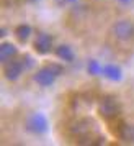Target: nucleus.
Returning a JSON list of instances; mask_svg holds the SVG:
<instances>
[{
    "label": "nucleus",
    "instance_id": "f257e3e1",
    "mask_svg": "<svg viewBox=\"0 0 134 146\" xmlns=\"http://www.w3.org/2000/svg\"><path fill=\"white\" fill-rule=\"evenodd\" d=\"M110 33L116 41L126 43L134 38V21L131 20H116L110 28Z\"/></svg>",
    "mask_w": 134,
    "mask_h": 146
},
{
    "label": "nucleus",
    "instance_id": "f03ea898",
    "mask_svg": "<svg viewBox=\"0 0 134 146\" xmlns=\"http://www.w3.org/2000/svg\"><path fill=\"white\" fill-rule=\"evenodd\" d=\"M25 128L33 135H44L47 131V128H49V123H47V118L43 113L33 112L25 120Z\"/></svg>",
    "mask_w": 134,
    "mask_h": 146
},
{
    "label": "nucleus",
    "instance_id": "7ed1b4c3",
    "mask_svg": "<svg viewBox=\"0 0 134 146\" xmlns=\"http://www.w3.org/2000/svg\"><path fill=\"white\" fill-rule=\"evenodd\" d=\"M98 113H100L105 120H113L120 115V104L116 102L114 97L106 95V97H103V99L100 100V104H98Z\"/></svg>",
    "mask_w": 134,
    "mask_h": 146
},
{
    "label": "nucleus",
    "instance_id": "20e7f679",
    "mask_svg": "<svg viewBox=\"0 0 134 146\" xmlns=\"http://www.w3.org/2000/svg\"><path fill=\"white\" fill-rule=\"evenodd\" d=\"M92 130H93V121H90L87 118H82V120H77L75 123H72L70 135L79 139H83V138H87V136H90Z\"/></svg>",
    "mask_w": 134,
    "mask_h": 146
},
{
    "label": "nucleus",
    "instance_id": "39448f33",
    "mask_svg": "<svg viewBox=\"0 0 134 146\" xmlns=\"http://www.w3.org/2000/svg\"><path fill=\"white\" fill-rule=\"evenodd\" d=\"M23 71H25V66L21 61L12 59L3 64V76L7 80H16L23 74Z\"/></svg>",
    "mask_w": 134,
    "mask_h": 146
},
{
    "label": "nucleus",
    "instance_id": "423d86ee",
    "mask_svg": "<svg viewBox=\"0 0 134 146\" xmlns=\"http://www.w3.org/2000/svg\"><path fill=\"white\" fill-rule=\"evenodd\" d=\"M33 48H34V51L39 53V54L51 53L53 51V38L47 33H39L33 43Z\"/></svg>",
    "mask_w": 134,
    "mask_h": 146
},
{
    "label": "nucleus",
    "instance_id": "0eeeda50",
    "mask_svg": "<svg viewBox=\"0 0 134 146\" xmlns=\"http://www.w3.org/2000/svg\"><path fill=\"white\" fill-rule=\"evenodd\" d=\"M56 74L49 69V66H44L41 67L38 72L34 74V80H36V84H39L41 87H49L54 84V80H56Z\"/></svg>",
    "mask_w": 134,
    "mask_h": 146
},
{
    "label": "nucleus",
    "instance_id": "6e6552de",
    "mask_svg": "<svg viewBox=\"0 0 134 146\" xmlns=\"http://www.w3.org/2000/svg\"><path fill=\"white\" fill-rule=\"evenodd\" d=\"M16 53H18V49H16V46L13 43H7V41L2 43L0 44V62L5 64L8 61H12L16 56Z\"/></svg>",
    "mask_w": 134,
    "mask_h": 146
},
{
    "label": "nucleus",
    "instance_id": "1a4fd4ad",
    "mask_svg": "<svg viewBox=\"0 0 134 146\" xmlns=\"http://www.w3.org/2000/svg\"><path fill=\"white\" fill-rule=\"evenodd\" d=\"M101 74L106 77V79L113 80V82H118L123 77V72H121V67L116 66V64H105L101 67Z\"/></svg>",
    "mask_w": 134,
    "mask_h": 146
},
{
    "label": "nucleus",
    "instance_id": "9d476101",
    "mask_svg": "<svg viewBox=\"0 0 134 146\" xmlns=\"http://www.w3.org/2000/svg\"><path fill=\"white\" fill-rule=\"evenodd\" d=\"M54 53H56V56H57L59 59L66 61V62H72L74 58H75L74 51H72V48L69 46V44H60V46H57Z\"/></svg>",
    "mask_w": 134,
    "mask_h": 146
},
{
    "label": "nucleus",
    "instance_id": "9b49d317",
    "mask_svg": "<svg viewBox=\"0 0 134 146\" xmlns=\"http://www.w3.org/2000/svg\"><path fill=\"white\" fill-rule=\"evenodd\" d=\"M118 135L124 143H133L134 145V125H121Z\"/></svg>",
    "mask_w": 134,
    "mask_h": 146
},
{
    "label": "nucleus",
    "instance_id": "f8f14e48",
    "mask_svg": "<svg viewBox=\"0 0 134 146\" xmlns=\"http://www.w3.org/2000/svg\"><path fill=\"white\" fill-rule=\"evenodd\" d=\"M30 35H31V27L26 25V23H21V25H18V27L15 28V36L21 43H26V40L30 38Z\"/></svg>",
    "mask_w": 134,
    "mask_h": 146
},
{
    "label": "nucleus",
    "instance_id": "ddd939ff",
    "mask_svg": "<svg viewBox=\"0 0 134 146\" xmlns=\"http://www.w3.org/2000/svg\"><path fill=\"white\" fill-rule=\"evenodd\" d=\"M87 71L88 74H92V76H98L101 72V66L98 64V61L97 59H90L87 64Z\"/></svg>",
    "mask_w": 134,
    "mask_h": 146
},
{
    "label": "nucleus",
    "instance_id": "4468645a",
    "mask_svg": "<svg viewBox=\"0 0 134 146\" xmlns=\"http://www.w3.org/2000/svg\"><path fill=\"white\" fill-rule=\"evenodd\" d=\"M21 62H23V66H25V69H31L34 64V61L31 56H23V59H21Z\"/></svg>",
    "mask_w": 134,
    "mask_h": 146
},
{
    "label": "nucleus",
    "instance_id": "2eb2a0df",
    "mask_svg": "<svg viewBox=\"0 0 134 146\" xmlns=\"http://www.w3.org/2000/svg\"><path fill=\"white\" fill-rule=\"evenodd\" d=\"M47 66H49V69H51L56 76H60V74H62V66H59V64H47Z\"/></svg>",
    "mask_w": 134,
    "mask_h": 146
},
{
    "label": "nucleus",
    "instance_id": "dca6fc26",
    "mask_svg": "<svg viewBox=\"0 0 134 146\" xmlns=\"http://www.w3.org/2000/svg\"><path fill=\"white\" fill-rule=\"evenodd\" d=\"M7 30H5V28H2V30H0V36H2V38H3V36H7Z\"/></svg>",
    "mask_w": 134,
    "mask_h": 146
},
{
    "label": "nucleus",
    "instance_id": "f3484780",
    "mask_svg": "<svg viewBox=\"0 0 134 146\" xmlns=\"http://www.w3.org/2000/svg\"><path fill=\"white\" fill-rule=\"evenodd\" d=\"M120 2H123V3H127V2H131V0H120Z\"/></svg>",
    "mask_w": 134,
    "mask_h": 146
},
{
    "label": "nucleus",
    "instance_id": "a211bd4d",
    "mask_svg": "<svg viewBox=\"0 0 134 146\" xmlns=\"http://www.w3.org/2000/svg\"><path fill=\"white\" fill-rule=\"evenodd\" d=\"M66 2H75V0H66Z\"/></svg>",
    "mask_w": 134,
    "mask_h": 146
}]
</instances>
